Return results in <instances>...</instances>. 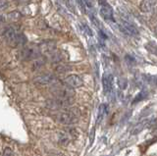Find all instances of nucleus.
<instances>
[{
  "label": "nucleus",
  "mask_w": 157,
  "mask_h": 156,
  "mask_svg": "<svg viewBox=\"0 0 157 156\" xmlns=\"http://www.w3.org/2000/svg\"><path fill=\"white\" fill-rule=\"evenodd\" d=\"M81 112L78 111L77 108H66L64 111L59 112V113L55 114L54 116V120H56L57 122L64 125H72L75 124L78 119Z\"/></svg>",
  "instance_id": "f257e3e1"
},
{
  "label": "nucleus",
  "mask_w": 157,
  "mask_h": 156,
  "mask_svg": "<svg viewBox=\"0 0 157 156\" xmlns=\"http://www.w3.org/2000/svg\"><path fill=\"white\" fill-rule=\"evenodd\" d=\"M73 98H60L56 97L52 100L47 101V106L50 109H66L73 103Z\"/></svg>",
  "instance_id": "f03ea898"
},
{
  "label": "nucleus",
  "mask_w": 157,
  "mask_h": 156,
  "mask_svg": "<svg viewBox=\"0 0 157 156\" xmlns=\"http://www.w3.org/2000/svg\"><path fill=\"white\" fill-rule=\"evenodd\" d=\"M100 15L106 21H114V11L113 8L105 2L104 0H100Z\"/></svg>",
  "instance_id": "7ed1b4c3"
},
{
  "label": "nucleus",
  "mask_w": 157,
  "mask_h": 156,
  "mask_svg": "<svg viewBox=\"0 0 157 156\" xmlns=\"http://www.w3.org/2000/svg\"><path fill=\"white\" fill-rule=\"evenodd\" d=\"M21 57L25 61H29V60H36V58L40 57V52L38 49L32 47H25L21 51Z\"/></svg>",
  "instance_id": "20e7f679"
},
{
  "label": "nucleus",
  "mask_w": 157,
  "mask_h": 156,
  "mask_svg": "<svg viewBox=\"0 0 157 156\" xmlns=\"http://www.w3.org/2000/svg\"><path fill=\"white\" fill-rule=\"evenodd\" d=\"M64 84L71 89H78L83 85V81L78 75H69L64 79Z\"/></svg>",
  "instance_id": "39448f33"
},
{
  "label": "nucleus",
  "mask_w": 157,
  "mask_h": 156,
  "mask_svg": "<svg viewBox=\"0 0 157 156\" xmlns=\"http://www.w3.org/2000/svg\"><path fill=\"white\" fill-rule=\"evenodd\" d=\"M7 41L12 47H18V46H23L26 44L28 40H27V36H25L23 32H19L15 33V35Z\"/></svg>",
  "instance_id": "423d86ee"
},
{
  "label": "nucleus",
  "mask_w": 157,
  "mask_h": 156,
  "mask_svg": "<svg viewBox=\"0 0 157 156\" xmlns=\"http://www.w3.org/2000/svg\"><path fill=\"white\" fill-rule=\"evenodd\" d=\"M55 50H56V42L53 40L43 41L38 46V51L45 55H51Z\"/></svg>",
  "instance_id": "0eeeda50"
},
{
  "label": "nucleus",
  "mask_w": 157,
  "mask_h": 156,
  "mask_svg": "<svg viewBox=\"0 0 157 156\" xmlns=\"http://www.w3.org/2000/svg\"><path fill=\"white\" fill-rule=\"evenodd\" d=\"M121 31L126 33L128 36H136L139 35V31H137V29L131 24L130 22L128 21H123L122 24H121Z\"/></svg>",
  "instance_id": "6e6552de"
},
{
  "label": "nucleus",
  "mask_w": 157,
  "mask_h": 156,
  "mask_svg": "<svg viewBox=\"0 0 157 156\" xmlns=\"http://www.w3.org/2000/svg\"><path fill=\"white\" fill-rule=\"evenodd\" d=\"M102 86L105 93H109L113 89V76L109 73H105L102 77Z\"/></svg>",
  "instance_id": "1a4fd4ad"
},
{
  "label": "nucleus",
  "mask_w": 157,
  "mask_h": 156,
  "mask_svg": "<svg viewBox=\"0 0 157 156\" xmlns=\"http://www.w3.org/2000/svg\"><path fill=\"white\" fill-rule=\"evenodd\" d=\"M54 82H55V78H54V76L51 74H44L41 76H38L33 80L34 84L40 85V86L49 85V84H52Z\"/></svg>",
  "instance_id": "9d476101"
},
{
  "label": "nucleus",
  "mask_w": 157,
  "mask_h": 156,
  "mask_svg": "<svg viewBox=\"0 0 157 156\" xmlns=\"http://www.w3.org/2000/svg\"><path fill=\"white\" fill-rule=\"evenodd\" d=\"M54 93L60 98H73L74 94H75L71 87H59L55 89Z\"/></svg>",
  "instance_id": "9b49d317"
},
{
  "label": "nucleus",
  "mask_w": 157,
  "mask_h": 156,
  "mask_svg": "<svg viewBox=\"0 0 157 156\" xmlns=\"http://www.w3.org/2000/svg\"><path fill=\"white\" fill-rule=\"evenodd\" d=\"M156 6V0H142L140 9L144 13H150L155 9Z\"/></svg>",
  "instance_id": "f8f14e48"
},
{
  "label": "nucleus",
  "mask_w": 157,
  "mask_h": 156,
  "mask_svg": "<svg viewBox=\"0 0 157 156\" xmlns=\"http://www.w3.org/2000/svg\"><path fill=\"white\" fill-rule=\"evenodd\" d=\"M7 18H8V20L11 21V22H17L22 18V14L20 13L19 11H17V10L16 11H12L7 15Z\"/></svg>",
  "instance_id": "ddd939ff"
},
{
  "label": "nucleus",
  "mask_w": 157,
  "mask_h": 156,
  "mask_svg": "<svg viewBox=\"0 0 157 156\" xmlns=\"http://www.w3.org/2000/svg\"><path fill=\"white\" fill-rule=\"evenodd\" d=\"M107 112V105L106 104H101L99 106V110H98V116H97V123L99 124V122L103 119V117L105 116Z\"/></svg>",
  "instance_id": "4468645a"
},
{
  "label": "nucleus",
  "mask_w": 157,
  "mask_h": 156,
  "mask_svg": "<svg viewBox=\"0 0 157 156\" xmlns=\"http://www.w3.org/2000/svg\"><path fill=\"white\" fill-rule=\"evenodd\" d=\"M144 125H145V123H140L136 126H135L134 129L132 130V135H136V134L140 133V131H142V129L144 128Z\"/></svg>",
  "instance_id": "2eb2a0df"
},
{
  "label": "nucleus",
  "mask_w": 157,
  "mask_h": 156,
  "mask_svg": "<svg viewBox=\"0 0 157 156\" xmlns=\"http://www.w3.org/2000/svg\"><path fill=\"white\" fill-rule=\"evenodd\" d=\"M9 6L8 0H0V10H4Z\"/></svg>",
  "instance_id": "dca6fc26"
},
{
  "label": "nucleus",
  "mask_w": 157,
  "mask_h": 156,
  "mask_svg": "<svg viewBox=\"0 0 157 156\" xmlns=\"http://www.w3.org/2000/svg\"><path fill=\"white\" fill-rule=\"evenodd\" d=\"M118 85H119V86L122 87V89H125V87L127 86V82H126L125 80L121 79V80L118 81Z\"/></svg>",
  "instance_id": "f3484780"
},
{
  "label": "nucleus",
  "mask_w": 157,
  "mask_h": 156,
  "mask_svg": "<svg viewBox=\"0 0 157 156\" xmlns=\"http://www.w3.org/2000/svg\"><path fill=\"white\" fill-rule=\"evenodd\" d=\"M13 152H12V150L10 149V148H5L4 150V156H12Z\"/></svg>",
  "instance_id": "a211bd4d"
},
{
  "label": "nucleus",
  "mask_w": 157,
  "mask_h": 156,
  "mask_svg": "<svg viewBox=\"0 0 157 156\" xmlns=\"http://www.w3.org/2000/svg\"><path fill=\"white\" fill-rule=\"evenodd\" d=\"M32 0H16V2L18 4H29L31 3Z\"/></svg>",
  "instance_id": "6ab92c4d"
},
{
  "label": "nucleus",
  "mask_w": 157,
  "mask_h": 156,
  "mask_svg": "<svg viewBox=\"0 0 157 156\" xmlns=\"http://www.w3.org/2000/svg\"><path fill=\"white\" fill-rule=\"evenodd\" d=\"M51 156H66V155L62 152H52Z\"/></svg>",
  "instance_id": "aec40b11"
},
{
  "label": "nucleus",
  "mask_w": 157,
  "mask_h": 156,
  "mask_svg": "<svg viewBox=\"0 0 157 156\" xmlns=\"http://www.w3.org/2000/svg\"><path fill=\"white\" fill-rule=\"evenodd\" d=\"M4 22H5V18L2 15H0V25H1V24H3Z\"/></svg>",
  "instance_id": "412c9836"
}]
</instances>
